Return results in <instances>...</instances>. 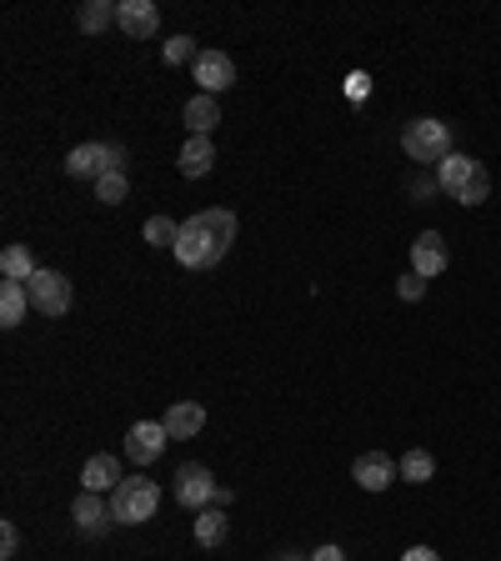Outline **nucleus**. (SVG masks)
Returning <instances> with one entry per match:
<instances>
[{"label":"nucleus","instance_id":"2eb2a0df","mask_svg":"<svg viewBox=\"0 0 501 561\" xmlns=\"http://www.w3.org/2000/svg\"><path fill=\"white\" fill-rule=\"evenodd\" d=\"M176 166H180V176H206V171H211L215 166V145H211V136H191V141H186V145H180V161H176Z\"/></svg>","mask_w":501,"mask_h":561},{"label":"nucleus","instance_id":"6e6552de","mask_svg":"<svg viewBox=\"0 0 501 561\" xmlns=\"http://www.w3.org/2000/svg\"><path fill=\"white\" fill-rule=\"evenodd\" d=\"M196 71V85H201V96H221L236 85V66H231L226 50H201V60L191 66Z\"/></svg>","mask_w":501,"mask_h":561},{"label":"nucleus","instance_id":"a878e982","mask_svg":"<svg viewBox=\"0 0 501 561\" xmlns=\"http://www.w3.org/2000/svg\"><path fill=\"white\" fill-rule=\"evenodd\" d=\"M396 296H401V301H421V296H427V276H417V271L401 276V281H396Z\"/></svg>","mask_w":501,"mask_h":561},{"label":"nucleus","instance_id":"393cba45","mask_svg":"<svg viewBox=\"0 0 501 561\" xmlns=\"http://www.w3.org/2000/svg\"><path fill=\"white\" fill-rule=\"evenodd\" d=\"M186 60H201V50H196V40L191 36H171L166 40V66H186Z\"/></svg>","mask_w":501,"mask_h":561},{"label":"nucleus","instance_id":"6ab92c4d","mask_svg":"<svg viewBox=\"0 0 501 561\" xmlns=\"http://www.w3.org/2000/svg\"><path fill=\"white\" fill-rule=\"evenodd\" d=\"M226 526H231L226 506H201V512H196V541H201V547H221V541H226Z\"/></svg>","mask_w":501,"mask_h":561},{"label":"nucleus","instance_id":"dca6fc26","mask_svg":"<svg viewBox=\"0 0 501 561\" xmlns=\"http://www.w3.org/2000/svg\"><path fill=\"white\" fill-rule=\"evenodd\" d=\"M71 516H75V526H81V531H101L106 522H116V516H110V506L101 502L96 491H81V496H75V506H71Z\"/></svg>","mask_w":501,"mask_h":561},{"label":"nucleus","instance_id":"20e7f679","mask_svg":"<svg viewBox=\"0 0 501 561\" xmlns=\"http://www.w3.org/2000/svg\"><path fill=\"white\" fill-rule=\"evenodd\" d=\"M155 506H161V487H155L151 477H126L116 491H110V516H116L120 526L151 522Z\"/></svg>","mask_w":501,"mask_h":561},{"label":"nucleus","instance_id":"1a4fd4ad","mask_svg":"<svg viewBox=\"0 0 501 561\" xmlns=\"http://www.w3.org/2000/svg\"><path fill=\"white\" fill-rule=\"evenodd\" d=\"M166 442H171V431L161 426V421H136V426L126 431V456H131L136 466H151L155 456L166 452Z\"/></svg>","mask_w":501,"mask_h":561},{"label":"nucleus","instance_id":"7c9ffc66","mask_svg":"<svg viewBox=\"0 0 501 561\" xmlns=\"http://www.w3.org/2000/svg\"><path fill=\"white\" fill-rule=\"evenodd\" d=\"M281 561H311V557H296V551H287V557H281Z\"/></svg>","mask_w":501,"mask_h":561},{"label":"nucleus","instance_id":"b1692460","mask_svg":"<svg viewBox=\"0 0 501 561\" xmlns=\"http://www.w3.org/2000/svg\"><path fill=\"white\" fill-rule=\"evenodd\" d=\"M141 236L151 241V246H171V252H176V236H180V226H176V221H171V215H151Z\"/></svg>","mask_w":501,"mask_h":561},{"label":"nucleus","instance_id":"f03ea898","mask_svg":"<svg viewBox=\"0 0 501 561\" xmlns=\"http://www.w3.org/2000/svg\"><path fill=\"white\" fill-rule=\"evenodd\" d=\"M436 180H442V191L452 196V201H462V206H481L491 196L487 166L471 161V155H462V151H452L442 166H436Z\"/></svg>","mask_w":501,"mask_h":561},{"label":"nucleus","instance_id":"7ed1b4c3","mask_svg":"<svg viewBox=\"0 0 501 561\" xmlns=\"http://www.w3.org/2000/svg\"><path fill=\"white\" fill-rule=\"evenodd\" d=\"M401 151L417 161L421 171L427 166H442L446 155H452V126L436 116H417V120H406V131H401Z\"/></svg>","mask_w":501,"mask_h":561},{"label":"nucleus","instance_id":"c85d7f7f","mask_svg":"<svg viewBox=\"0 0 501 561\" xmlns=\"http://www.w3.org/2000/svg\"><path fill=\"white\" fill-rule=\"evenodd\" d=\"M311 561H347V551L326 541V547H316V551H311Z\"/></svg>","mask_w":501,"mask_h":561},{"label":"nucleus","instance_id":"aec40b11","mask_svg":"<svg viewBox=\"0 0 501 561\" xmlns=\"http://www.w3.org/2000/svg\"><path fill=\"white\" fill-rule=\"evenodd\" d=\"M25 311H31V291H25V281H5V287H0V326H21Z\"/></svg>","mask_w":501,"mask_h":561},{"label":"nucleus","instance_id":"bb28decb","mask_svg":"<svg viewBox=\"0 0 501 561\" xmlns=\"http://www.w3.org/2000/svg\"><path fill=\"white\" fill-rule=\"evenodd\" d=\"M15 547H21V531H15V522L0 526V551H5V561H15Z\"/></svg>","mask_w":501,"mask_h":561},{"label":"nucleus","instance_id":"423d86ee","mask_svg":"<svg viewBox=\"0 0 501 561\" xmlns=\"http://www.w3.org/2000/svg\"><path fill=\"white\" fill-rule=\"evenodd\" d=\"M120 161H126L120 145L85 141V145H75V151L66 155V171H71V180H101L106 171H120Z\"/></svg>","mask_w":501,"mask_h":561},{"label":"nucleus","instance_id":"ddd939ff","mask_svg":"<svg viewBox=\"0 0 501 561\" xmlns=\"http://www.w3.org/2000/svg\"><path fill=\"white\" fill-rule=\"evenodd\" d=\"M161 426L171 431V442H191L196 431L206 426V407L201 401H176V407L161 417Z\"/></svg>","mask_w":501,"mask_h":561},{"label":"nucleus","instance_id":"f3484780","mask_svg":"<svg viewBox=\"0 0 501 561\" xmlns=\"http://www.w3.org/2000/svg\"><path fill=\"white\" fill-rule=\"evenodd\" d=\"M215 126H221V106H215V96H191L186 101V131L211 136Z\"/></svg>","mask_w":501,"mask_h":561},{"label":"nucleus","instance_id":"4468645a","mask_svg":"<svg viewBox=\"0 0 501 561\" xmlns=\"http://www.w3.org/2000/svg\"><path fill=\"white\" fill-rule=\"evenodd\" d=\"M120 481H126V477H120V461H116L110 452L91 456V461L81 466V487H85V491H96V496H101V491H116Z\"/></svg>","mask_w":501,"mask_h":561},{"label":"nucleus","instance_id":"cd10ccee","mask_svg":"<svg viewBox=\"0 0 501 561\" xmlns=\"http://www.w3.org/2000/svg\"><path fill=\"white\" fill-rule=\"evenodd\" d=\"M431 191H442V180H436V176H417V180H411V196H431Z\"/></svg>","mask_w":501,"mask_h":561},{"label":"nucleus","instance_id":"9b49d317","mask_svg":"<svg viewBox=\"0 0 501 561\" xmlns=\"http://www.w3.org/2000/svg\"><path fill=\"white\" fill-rule=\"evenodd\" d=\"M351 477H357L361 491H386L396 477H401V466H396L386 452H361L357 466H351Z\"/></svg>","mask_w":501,"mask_h":561},{"label":"nucleus","instance_id":"39448f33","mask_svg":"<svg viewBox=\"0 0 501 561\" xmlns=\"http://www.w3.org/2000/svg\"><path fill=\"white\" fill-rule=\"evenodd\" d=\"M25 291H31V311H40V316H50V322H56V316H66V311H71V301H75L71 281H66L60 271H46V266L25 281Z\"/></svg>","mask_w":501,"mask_h":561},{"label":"nucleus","instance_id":"0eeeda50","mask_svg":"<svg viewBox=\"0 0 501 561\" xmlns=\"http://www.w3.org/2000/svg\"><path fill=\"white\" fill-rule=\"evenodd\" d=\"M211 496H215L211 466H201V461L176 466V502L186 506V512H201V506H211Z\"/></svg>","mask_w":501,"mask_h":561},{"label":"nucleus","instance_id":"5701e85b","mask_svg":"<svg viewBox=\"0 0 501 561\" xmlns=\"http://www.w3.org/2000/svg\"><path fill=\"white\" fill-rule=\"evenodd\" d=\"M131 196V180H126V171H106V176L96 180V201H106V206H120Z\"/></svg>","mask_w":501,"mask_h":561},{"label":"nucleus","instance_id":"9d476101","mask_svg":"<svg viewBox=\"0 0 501 561\" xmlns=\"http://www.w3.org/2000/svg\"><path fill=\"white\" fill-rule=\"evenodd\" d=\"M446 266H452V252H446V241L436 236V231H421V236L411 241V271L427 276V281H436Z\"/></svg>","mask_w":501,"mask_h":561},{"label":"nucleus","instance_id":"c756f323","mask_svg":"<svg viewBox=\"0 0 501 561\" xmlns=\"http://www.w3.org/2000/svg\"><path fill=\"white\" fill-rule=\"evenodd\" d=\"M401 561H442V557H436V551H431V547H411Z\"/></svg>","mask_w":501,"mask_h":561},{"label":"nucleus","instance_id":"412c9836","mask_svg":"<svg viewBox=\"0 0 501 561\" xmlns=\"http://www.w3.org/2000/svg\"><path fill=\"white\" fill-rule=\"evenodd\" d=\"M0 271H5V281H31L40 266H36V256H31V246H5V252H0Z\"/></svg>","mask_w":501,"mask_h":561},{"label":"nucleus","instance_id":"f257e3e1","mask_svg":"<svg viewBox=\"0 0 501 561\" xmlns=\"http://www.w3.org/2000/svg\"><path fill=\"white\" fill-rule=\"evenodd\" d=\"M231 241H236V211H226V206L196 211L191 221H180L176 261L186 266V271H211V266H221V256L231 252Z\"/></svg>","mask_w":501,"mask_h":561},{"label":"nucleus","instance_id":"f8f14e48","mask_svg":"<svg viewBox=\"0 0 501 561\" xmlns=\"http://www.w3.org/2000/svg\"><path fill=\"white\" fill-rule=\"evenodd\" d=\"M116 25H120V31H126L131 40H151L155 31H161V11H155L151 0H120Z\"/></svg>","mask_w":501,"mask_h":561},{"label":"nucleus","instance_id":"4be33fe9","mask_svg":"<svg viewBox=\"0 0 501 561\" xmlns=\"http://www.w3.org/2000/svg\"><path fill=\"white\" fill-rule=\"evenodd\" d=\"M396 466H401V481H417V487L436 477V461H431V452H406Z\"/></svg>","mask_w":501,"mask_h":561},{"label":"nucleus","instance_id":"a211bd4d","mask_svg":"<svg viewBox=\"0 0 501 561\" xmlns=\"http://www.w3.org/2000/svg\"><path fill=\"white\" fill-rule=\"evenodd\" d=\"M120 15V5H110V0H85L81 11H75V25H81L85 36H101V31H110Z\"/></svg>","mask_w":501,"mask_h":561}]
</instances>
